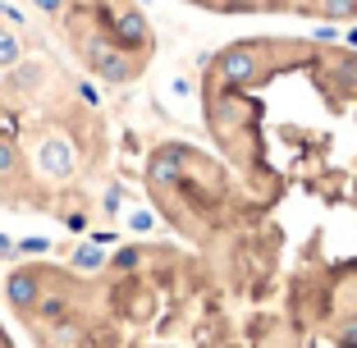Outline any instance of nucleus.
<instances>
[{
	"instance_id": "nucleus-1",
	"label": "nucleus",
	"mask_w": 357,
	"mask_h": 348,
	"mask_svg": "<svg viewBox=\"0 0 357 348\" xmlns=\"http://www.w3.org/2000/svg\"><path fill=\"white\" fill-rule=\"evenodd\" d=\"M215 14H303V19H357V0H192Z\"/></svg>"
},
{
	"instance_id": "nucleus-2",
	"label": "nucleus",
	"mask_w": 357,
	"mask_h": 348,
	"mask_svg": "<svg viewBox=\"0 0 357 348\" xmlns=\"http://www.w3.org/2000/svg\"><path fill=\"white\" fill-rule=\"evenodd\" d=\"M19 60H23V37H19V28H5V23H0V74H10Z\"/></svg>"
},
{
	"instance_id": "nucleus-3",
	"label": "nucleus",
	"mask_w": 357,
	"mask_h": 348,
	"mask_svg": "<svg viewBox=\"0 0 357 348\" xmlns=\"http://www.w3.org/2000/svg\"><path fill=\"white\" fill-rule=\"evenodd\" d=\"M74 266H78V271H105V257H101V248H96V243H83V248H78V252H74Z\"/></svg>"
},
{
	"instance_id": "nucleus-4",
	"label": "nucleus",
	"mask_w": 357,
	"mask_h": 348,
	"mask_svg": "<svg viewBox=\"0 0 357 348\" xmlns=\"http://www.w3.org/2000/svg\"><path fill=\"white\" fill-rule=\"evenodd\" d=\"M32 5H37L42 14H51V19H60V14L69 10V0H32Z\"/></svg>"
},
{
	"instance_id": "nucleus-5",
	"label": "nucleus",
	"mask_w": 357,
	"mask_h": 348,
	"mask_svg": "<svg viewBox=\"0 0 357 348\" xmlns=\"http://www.w3.org/2000/svg\"><path fill=\"white\" fill-rule=\"evenodd\" d=\"M19 252H32V257H37V252H51V239H23Z\"/></svg>"
},
{
	"instance_id": "nucleus-6",
	"label": "nucleus",
	"mask_w": 357,
	"mask_h": 348,
	"mask_svg": "<svg viewBox=\"0 0 357 348\" xmlns=\"http://www.w3.org/2000/svg\"><path fill=\"white\" fill-rule=\"evenodd\" d=\"M0 257H14V243L5 239V234H0Z\"/></svg>"
}]
</instances>
